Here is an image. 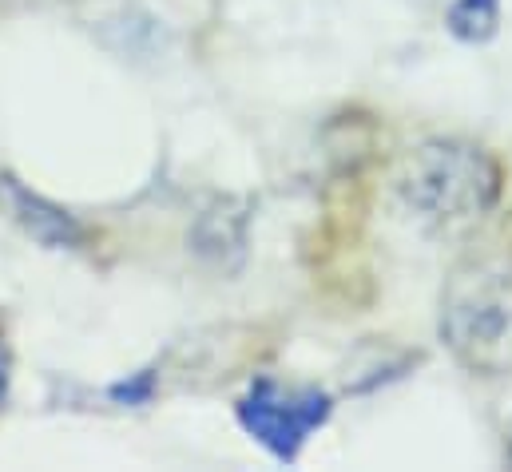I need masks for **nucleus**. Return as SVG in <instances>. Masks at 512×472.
<instances>
[{
	"instance_id": "1",
	"label": "nucleus",
	"mask_w": 512,
	"mask_h": 472,
	"mask_svg": "<svg viewBox=\"0 0 512 472\" xmlns=\"http://www.w3.org/2000/svg\"><path fill=\"white\" fill-rule=\"evenodd\" d=\"M401 207L429 231L477 227L501 199L497 159L469 139H425L409 147L393 175Z\"/></svg>"
},
{
	"instance_id": "2",
	"label": "nucleus",
	"mask_w": 512,
	"mask_h": 472,
	"mask_svg": "<svg viewBox=\"0 0 512 472\" xmlns=\"http://www.w3.org/2000/svg\"><path fill=\"white\" fill-rule=\"evenodd\" d=\"M445 350L477 377H512V258L489 254L457 266L437 318Z\"/></svg>"
},
{
	"instance_id": "3",
	"label": "nucleus",
	"mask_w": 512,
	"mask_h": 472,
	"mask_svg": "<svg viewBox=\"0 0 512 472\" xmlns=\"http://www.w3.org/2000/svg\"><path fill=\"white\" fill-rule=\"evenodd\" d=\"M326 417H330V397L318 389H282L274 381H258L239 401L243 429L282 461H294L302 453L306 437Z\"/></svg>"
},
{
	"instance_id": "4",
	"label": "nucleus",
	"mask_w": 512,
	"mask_h": 472,
	"mask_svg": "<svg viewBox=\"0 0 512 472\" xmlns=\"http://www.w3.org/2000/svg\"><path fill=\"white\" fill-rule=\"evenodd\" d=\"M0 203L4 211L20 223V231L28 238H36L40 246H52V250H64V246H80L84 242V227L56 203H48L44 195L28 191L20 179L12 175H0Z\"/></svg>"
},
{
	"instance_id": "5",
	"label": "nucleus",
	"mask_w": 512,
	"mask_h": 472,
	"mask_svg": "<svg viewBox=\"0 0 512 472\" xmlns=\"http://www.w3.org/2000/svg\"><path fill=\"white\" fill-rule=\"evenodd\" d=\"M445 24L465 44H485L501 28V0H453Z\"/></svg>"
},
{
	"instance_id": "6",
	"label": "nucleus",
	"mask_w": 512,
	"mask_h": 472,
	"mask_svg": "<svg viewBox=\"0 0 512 472\" xmlns=\"http://www.w3.org/2000/svg\"><path fill=\"white\" fill-rule=\"evenodd\" d=\"M12 369V357H8V346H4V338H0V405H4V397H8V373Z\"/></svg>"
}]
</instances>
